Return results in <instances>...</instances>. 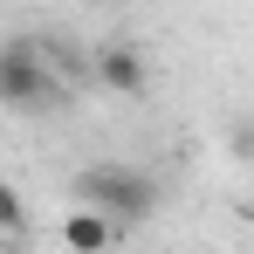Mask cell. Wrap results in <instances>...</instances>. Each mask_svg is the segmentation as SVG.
<instances>
[{"label":"cell","instance_id":"1","mask_svg":"<svg viewBox=\"0 0 254 254\" xmlns=\"http://www.w3.org/2000/svg\"><path fill=\"white\" fill-rule=\"evenodd\" d=\"M76 206H89V213H110L117 227H137V220H151L158 213V179L144 165H130V158H96V165H83L76 172Z\"/></svg>","mask_w":254,"mask_h":254},{"label":"cell","instance_id":"2","mask_svg":"<svg viewBox=\"0 0 254 254\" xmlns=\"http://www.w3.org/2000/svg\"><path fill=\"white\" fill-rule=\"evenodd\" d=\"M0 110H62V83H55V42L35 35H7L0 42Z\"/></svg>","mask_w":254,"mask_h":254},{"label":"cell","instance_id":"3","mask_svg":"<svg viewBox=\"0 0 254 254\" xmlns=\"http://www.w3.org/2000/svg\"><path fill=\"white\" fill-rule=\"evenodd\" d=\"M89 83L110 89V96H144L151 89V62H144L137 42H103L89 55Z\"/></svg>","mask_w":254,"mask_h":254},{"label":"cell","instance_id":"4","mask_svg":"<svg viewBox=\"0 0 254 254\" xmlns=\"http://www.w3.org/2000/svg\"><path fill=\"white\" fill-rule=\"evenodd\" d=\"M110 248H117V220L110 213H89V206L62 213V254H110Z\"/></svg>","mask_w":254,"mask_h":254},{"label":"cell","instance_id":"5","mask_svg":"<svg viewBox=\"0 0 254 254\" xmlns=\"http://www.w3.org/2000/svg\"><path fill=\"white\" fill-rule=\"evenodd\" d=\"M21 227H28V206H21V192L0 179V234H21Z\"/></svg>","mask_w":254,"mask_h":254},{"label":"cell","instance_id":"6","mask_svg":"<svg viewBox=\"0 0 254 254\" xmlns=\"http://www.w3.org/2000/svg\"><path fill=\"white\" fill-rule=\"evenodd\" d=\"M234 158H241V165H254V124H248V117L234 124Z\"/></svg>","mask_w":254,"mask_h":254},{"label":"cell","instance_id":"7","mask_svg":"<svg viewBox=\"0 0 254 254\" xmlns=\"http://www.w3.org/2000/svg\"><path fill=\"white\" fill-rule=\"evenodd\" d=\"M96 7H103V0H96Z\"/></svg>","mask_w":254,"mask_h":254}]
</instances>
